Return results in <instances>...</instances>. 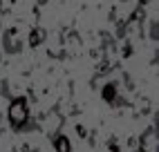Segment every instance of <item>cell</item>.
Masks as SVG:
<instances>
[{
  "mask_svg": "<svg viewBox=\"0 0 159 152\" xmlns=\"http://www.w3.org/2000/svg\"><path fill=\"white\" fill-rule=\"evenodd\" d=\"M56 152H70V141L65 136H58L56 139Z\"/></svg>",
  "mask_w": 159,
  "mask_h": 152,
  "instance_id": "obj_2",
  "label": "cell"
},
{
  "mask_svg": "<svg viewBox=\"0 0 159 152\" xmlns=\"http://www.w3.org/2000/svg\"><path fill=\"white\" fill-rule=\"evenodd\" d=\"M9 121H11L16 127H20L27 121V105H25L23 99H18V101H14L9 105Z\"/></svg>",
  "mask_w": 159,
  "mask_h": 152,
  "instance_id": "obj_1",
  "label": "cell"
}]
</instances>
